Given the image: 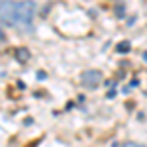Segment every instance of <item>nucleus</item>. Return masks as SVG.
Wrapping results in <instances>:
<instances>
[{
	"mask_svg": "<svg viewBox=\"0 0 147 147\" xmlns=\"http://www.w3.org/2000/svg\"><path fill=\"white\" fill-rule=\"evenodd\" d=\"M14 16H16V26H30L35 16V2H32V0L16 2Z\"/></svg>",
	"mask_w": 147,
	"mask_h": 147,
	"instance_id": "f257e3e1",
	"label": "nucleus"
},
{
	"mask_svg": "<svg viewBox=\"0 0 147 147\" xmlns=\"http://www.w3.org/2000/svg\"><path fill=\"white\" fill-rule=\"evenodd\" d=\"M14 6H16V2H12V0H0V22H2V24L16 26Z\"/></svg>",
	"mask_w": 147,
	"mask_h": 147,
	"instance_id": "f03ea898",
	"label": "nucleus"
},
{
	"mask_svg": "<svg viewBox=\"0 0 147 147\" xmlns=\"http://www.w3.org/2000/svg\"><path fill=\"white\" fill-rule=\"evenodd\" d=\"M80 82H82V86H86V88H94V86H98L102 82V73L96 71V69H88V71H84V73L80 75Z\"/></svg>",
	"mask_w": 147,
	"mask_h": 147,
	"instance_id": "7ed1b4c3",
	"label": "nucleus"
},
{
	"mask_svg": "<svg viewBox=\"0 0 147 147\" xmlns=\"http://www.w3.org/2000/svg\"><path fill=\"white\" fill-rule=\"evenodd\" d=\"M16 57H18V61H30L32 59V53H30V49H26V47H20V49H16Z\"/></svg>",
	"mask_w": 147,
	"mask_h": 147,
	"instance_id": "20e7f679",
	"label": "nucleus"
},
{
	"mask_svg": "<svg viewBox=\"0 0 147 147\" xmlns=\"http://www.w3.org/2000/svg\"><path fill=\"white\" fill-rule=\"evenodd\" d=\"M116 51H118V53H127V51H129V43H127V41H120V43L116 45Z\"/></svg>",
	"mask_w": 147,
	"mask_h": 147,
	"instance_id": "39448f33",
	"label": "nucleus"
},
{
	"mask_svg": "<svg viewBox=\"0 0 147 147\" xmlns=\"http://www.w3.org/2000/svg\"><path fill=\"white\" fill-rule=\"evenodd\" d=\"M122 147H143L141 143H137V141H127V143H124Z\"/></svg>",
	"mask_w": 147,
	"mask_h": 147,
	"instance_id": "423d86ee",
	"label": "nucleus"
},
{
	"mask_svg": "<svg viewBox=\"0 0 147 147\" xmlns=\"http://www.w3.org/2000/svg\"><path fill=\"white\" fill-rule=\"evenodd\" d=\"M143 59H145V61H147V53H143Z\"/></svg>",
	"mask_w": 147,
	"mask_h": 147,
	"instance_id": "0eeeda50",
	"label": "nucleus"
}]
</instances>
